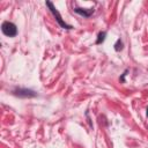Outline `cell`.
Here are the masks:
<instances>
[{"label":"cell","instance_id":"6da1fadb","mask_svg":"<svg viewBox=\"0 0 148 148\" xmlns=\"http://www.w3.org/2000/svg\"><path fill=\"white\" fill-rule=\"evenodd\" d=\"M1 30H2V32H3L6 36H8V37H13V36H15V35L17 34V29H16L15 24L12 23V22H8V21H6V22L2 23Z\"/></svg>","mask_w":148,"mask_h":148},{"label":"cell","instance_id":"7a4b0ae2","mask_svg":"<svg viewBox=\"0 0 148 148\" xmlns=\"http://www.w3.org/2000/svg\"><path fill=\"white\" fill-rule=\"evenodd\" d=\"M46 5H47V6L50 7V9H51V12L53 13V15H54V17L57 18V21H58V23H59V24H60V25H61L62 28H65V29H71V25H68V24H66V23H65V22L62 21V18H61V16H60V14H59V13H58V10H57V9H56V8L53 7V5H52V3L50 2V1H47V2H46Z\"/></svg>","mask_w":148,"mask_h":148},{"label":"cell","instance_id":"5b68a950","mask_svg":"<svg viewBox=\"0 0 148 148\" xmlns=\"http://www.w3.org/2000/svg\"><path fill=\"white\" fill-rule=\"evenodd\" d=\"M104 39H105V32H99V34H98V38H97V42H96V43H97V44H101Z\"/></svg>","mask_w":148,"mask_h":148},{"label":"cell","instance_id":"3957f363","mask_svg":"<svg viewBox=\"0 0 148 148\" xmlns=\"http://www.w3.org/2000/svg\"><path fill=\"white\" fill-rule=\"evenodd\" d=\"M15 95H17L20 97H34V96H36V94L29 89H18L15 91Z\"/></svg>","mask_w":148,"mask_h":148},{"label":"cell","instance_id":"52a82bcc","mask_svg":"<svg viewBox=\"0 0 148 148\" xmlns=\"http://www.w3.org/2000/svg\"><path fill=\"white\" fill-rule=\"evenodd\" d=\"M147 116H148V109H147Z\"/></svg>","mask_w":148,"mask_h":148},{"label":"cell","instance_id":"277c9868","mask_svg":"<svg viewBox=\"0 0 148 148\" xmlns=\"http://www.w3.org/2000/svg\"><path fill=\"white\" fill-rule=\"evenodd\" d=\"M77 14H80V15H82V16H90L91 15V13H92V8H90V9H82V8H75L74 9Z\"/></svg>","mask_w":148,"mask_h":148},{"label":"cell","instance_id":"8992f818","mask_svg":"<svg viewBox=\"0 0 148 148\" xmlns=\"http://www.w3.org/2000/svg\"><path fill=\"white\" fill-rule=\"evenodd\" d=\"M121 45H123V44H121L120 39H118V42H117V44H116V47H114V49H116L117 51H119V50H121V49H123V46H121Z\"/></svg>","mask_w":148,"mask_h":148}]
</instances>
